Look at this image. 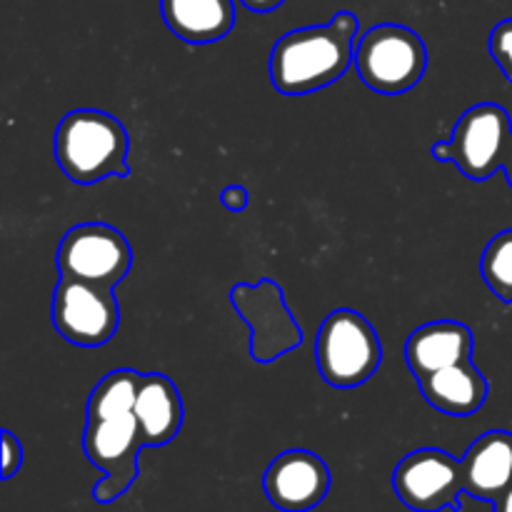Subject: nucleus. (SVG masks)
Here are the masks:
<instances>
[{"mask_svg":"<svg viewBox=\"0 0 512 512\" xmlns=\"http://www.w3.org/2000/svg\"><path fill=\"white\" fill-rule=\"evenodd\" d=\"M490 55L500 65L505 78L512 83V18L500 20L490 33Z\"/></svg>","mask_w":512,"mask_h":512,"instance_id":"a211bd4d","label":"nucleus"},{"mask_svg":"<svg viewBox=\"0 0 512 512\" xmlns=\"http://www.w3.org/2000/svg\"><path fill=\"white\" fill-rule=\"evenodd\" d=\"M263 490L273 508L308 512L328 498L330 470L325 460L310 450H285L265 470Z\"/></svg>","mask_w":512,"mask_h":512,"instance_id":"9b49d317","label":"nucleus"},{"mask_svg":"<svg viewBox=\"0 0 512 512\" xmlns=\"http://www.w3.org/2000/svg\"><path fill=\"white\" fill-rule=\"evenodd\" d=\"M120 325V308L113 288L60 278L53 290V328L78 348L110 343Z\"/></svg>","mask_w":512,"mask_h":512,"instance_id":"1a4fd4ad","label":"nucleus"},{"mask_svg":"<svg viewBox=\"0 0 512 512\" xmlns=\"http://www.w3.org/2000/svg\"><path fill=\"white\" fill-rule=\"evenodd\" d=\"M143 375L120 368L105 375L88 398L83 450L105 478L93 488L95 503H113L138 478V455L145 448L140 438L135 395Z\"/></svg>","mask_w":512,"mask_h":512,"instance_id":"f257e3e1","label":"nucleus"},{"mask_svg":"<svg viewBox=\"0 0 512 512\" xmlns=\"http://www.w3.org/2000/svg\"><path fill=\"white\" fill-rule=\"evenodd\" d=\"M480 273L495 298L512 303V230H503L490 240L480 258Z\"/></svg>","mask_w":512,"mask_h":512,"instance_id":"f3484780","label":"nucleus"},{"mask_svg":"<svg viewBox=\"0 0 512 512\" xmlns=\"http://www.w3.org/2000/svg\"><path fill=\"white\" fill-rule=\"evenodd\" d=\"M493 508H495V512H512V488L508 490V493L500 495V498L495 500Z\"/></svg>","mask_w":512,"mask_h":512,"instance_id":"4be33fe9","label":"nucleus"},{"mask_svg":"<svg viewBox=\"0 0 512 512\" xmlns=\"http://www.w3.org/2000/svg\"><path fill=\"white\" fill-rule=\"evenodd\" d=\"M405 360L415 380H423L450 365L473 360V330L458 320H435L413 330L405 345Z\"/></svg>","mask_w":512,"mask_h":512,"instance_id":"f8f14e48","label":"nucleus"},{"mask_svg":"<svg viewBox=\"0 0 512 512\" xmlns=\"http://www.w3.org/2000/svg\"><path fill=\"white\" fill-rule=\"evenodd\" d=\"M315 363L333 388L368 383L383 363V345L373 323L350 308L333 310L315 338Z\"/></svg>","mask_w":512,"mask_h":512,"instance_id":"39448f33","label":"nucleus"},{"mask_svg":"<svg viewBox=\"0 0 512 512\" xmlns=\"http://www.w3.org/2000/svg\"><path fill=\"white\" fill-rule=\"evenodd\" d=\"M353 65L373 93L395 98L425 78L428 48L408 25L380 23L358 35Z\"/></svg>","mask_w":512,"mask_h":512,"instance_id":"20e7f679","label":"nucleus"},{"mask_svg":"<svg viewBox=\"0 0 512 512\" xmlns=\"http://www.w3.org/2000/svg\"><path fill=\"white\" fill-rule=\"evenodd\" d=\"M160 13L175 38L190 45H208L230 35L235 0H160Z\"/></svg>","mask_w":512,"mask_h":512,"instance_id":"2eb2a0df","label":"nucleus"},{"mask_svg":"<svg viewBox=\"0 0 512 512\" xmlns=\"http://www.w3.org/2000/svg\"><path fill=\"white\" fill-rule=\"evenodd\" d=\"M505 178H508V183L512 185V145H510V153H508V160H505Z\"/></svg>","mask_w":512,"mask_h":512,"instance_id":"5701e85b","label":"nucleus"},{"mask_svg":"<svg viewBox=\"0 0 512 512\" xmlns=\"http://www.w3.org/2000/svg\"><path fill=\"white\" fill-rule=\"evenodd\" d=\"M60 278L115 288L128 278L133 248L118 228L108 223H83L63 235L55 255Z\"/></svg>","mask_w":512,"mask_h":512,"instance_id":"0eeeda50","label":"nucleus"},{"mask_svg":"<svg viewBox=\"0 0 512 512\" xmlns=\"http://www.w3.org/2000/svg\"><path fill=\"white\" fill-rule=\"evenodd\" d=\"M418 385L423 398L435 410L453 415V418H470L478 413L490 393L488 380L475 368L473 360L438 370V373L418 380Z\"/></svg>","mask_w":512,"mask_h":512,"instance_id":"dca6fc26","label":"nucleus"},{"mask_svg":"<svg viewBox=\"0 0 512 512\" xmlns=\"http://www.w3.org/2000/svg\"><path fill=\"white\" fill-rule=\"evenodd\" d=\"M510 145L508 110L498 103H478L460 115L448 143L433 145V158L453 163L465 178L480 183L505 168Z\"/></svg>","mask_w":512,"mask_h":512,"instance_id":"423d86ee","label":"nucleus"},{"mask_svg":"<svg viewBox=\"0 0 512 512\" xmlns=\"http://www.w3.org/2000/svg\"><path fill=\"white\" fill-rule=\"evenodd\" d=\"M230 303L248 323L250 355L255 363H273L303 343V330L285 303L283 288L273 280L233 285Z\"/></svg>","mask_w":512,"mask_h":512,"instance_id":"6e6552de","label":"nucleus"},{"mask_svg":"<svg viewBox=\"0 0 512 512\" xmlns=\"http://www.w3.org/2000/svg\"><path fill=\"white\" fill-rule=\"evenodd\" d=\"M358 15L340 10L325 25L290 30L270 50V80L280 95L298 98L338 83L355 63Z\"/></svg>","mask_w":512,"mask_h":512,"instance_id":"f03ea898","label":"nucleus"},{"mask_svg":"<svg viewBox=\"0 0 512 512\" xmlns=\"http://www.w3.org/2000/svg\"><path fill=\"white\" fill-rule=\"evenodd\" d=\"M140 438L145 448H163L173 443L185 420L183 398L173 380L163 373H145L135 395Z\"/></svg>","mask_w":512,"mask_h":512,"instance_id":"4468645a","label":"nucleus"},{"mask_svg":"<svg viewBox=\"0 0 512 512\" xmlns=\"http://www.w3.org/2000/svg\"><path fill=\"white\" fill-rule=\"evenodd\" d=\"M128 150V130L105 110H70L55 128V163L78 185L128 178Z\"/></svg>","mask_w":512,"mask_h":512,"instance_id":"7ed1b4c3","label":"nucleus"},{"mask_svg":"<svg viewBox=\"0 0 512 512\" xmlns=\"http://www.w3.org/2000/svg\"><path fill=\"white\" fill-rule=\"evenodd\" d=\"M460 463L465 495L495 503L512 488V433L488 430L465 450Z\"/></svg>","mask_w":512,"mask_h":512,"instance_id":"ddd939ff","label":"nucleus"},{"mask_svg":"<svg viewBox=\"0 0 512 512\" xmlns=\"http://www.w3.org/2000/svg\"><path fill=\"white\" fill-rule=\"evenodd\" d=\"M285 0H240L243 8H248L250 13H270V10L280 8Z\"/></svg>","mask_w":512,"mask_h":512,"instance_id":"412c9836","label":"nucleus"},{"mask_svg":"<svg viewBox=\"0 0 512 512\" xmlns=\"http://www.w3.org/2000/svg\"><path fill=\"white\" fill-rule=\"evenodd\" d=\"M393 490L415 512L460 510L463 463L438 448L413 450L395 468Z\"/></svg>","mask_w":512,"mask_h":512,"instance_id":"9d476101","label":"nucleus"},{"mask_svg":"<svg viewBox=\"0 0 512 512\" xmlns=\"http://www.w3.org/2000/svg\"><path fill=\"white\" fill-rule=\"evenodd\" d=\"M23 465V445L10 430H3V480H10Z\"/></svg>","mask_w":512,"mask_h":512,"instance_id":"6ab92c4d","label":"nucleus"},{"mask_svg":"<svg viewBox=\"0 0 512 512\" xmlns=\"http://www.w3.org/2000/svg\"><path fill=\"white\" fill-rule=\"evenodd\" d=\"M248 200L250 195L243 185H228V188L220 193V203H223L230 213H243V210L248 208Z\"/></svg>","mask_w":512,"mask_h":512,"instance_id":"aec40b11","label":"nucleus"}]
</instances>
